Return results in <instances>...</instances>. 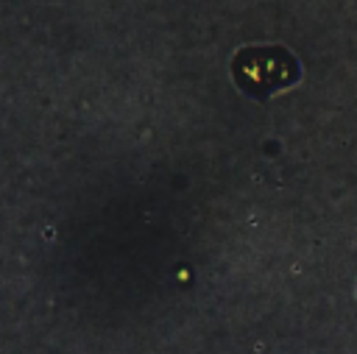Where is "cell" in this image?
<instances>
[{"label":"cell","mask_w":357,"mask_h":354,"mask_svg":"<svg viewBox=\"0 0 357 354\" xmlns=\"http://www.w3.org/2000/svg\"><path fill=\"white\" fill-rule=\"evenodd\" d=\"M231 75L248 95H271L298 78V61L276 45L245 47L234 56Z\"/></svg>","instance_id":"1"}]
</instances>
